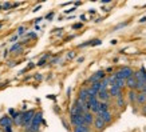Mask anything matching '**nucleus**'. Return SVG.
<instances>
[{
	"label": "nucleus",
	"instance_id": "obj_1",
	"mask_svg": "<svg viewBox=\"0 0 146 132\" xmlns=\"http://www.w3.org/2000/svg\"><path fill=\"white\" fill-rule=\"evenodd\" d=\"M43 121V114L42 112H38V114L34 115V119H32L30 127L27 128V132H38L40 124Z\"/></svg>",
	"mask_w": 146,
	"mask_h": 132
},
{
	"label": "nucleus",
	"instance_id": "obj_2",
	"mask_svg": "<svg viewBox=\"0 0 146 132\" xmlns=\"http://www.w3.org/2000/svg\"><path fill=\"white\" fill-rule=\"evenodd\" d=\"M145 72L146 71L142 68L141 71H138L134 74V77H135V81H137V85H135V89L138 91H143V88H145V84H146V80H145Z\"/></svg>",
	"mask_w": 146,
	"mask_h": 132
},
{
	"label": "nucleus",
	"instance_id": "obj_3",
	"mask_svg": "<svg viewBox=\"0 0 146 132\" xmlns=\"http://www.w3.org/2000/svg\"><path fill=\"white\" fill-rule=\"evenodd\" d=\"M133 75H134V72L130 67H123V68H121L117 74H114L115 77H119V79H125V80L129 79L130 76H133Z\"/></svg>",
	"mask_w": 146,
	"mask_h": 132
},
{
	"label": "nucleus",
	"instance_id": "obj_4",
	"mask_svg": "<svg viewBox=\"0 0 146 132\" xmlns=\"http://www.w3.org/2000/svg\"><path fill=\"white\" fill-rule=\"evenodd\" d=\"M34 115H35V111L34 110H30L24 112L23 114V119H22V125H24L26 128L30 127V124H31L32 119H34Z\"/></svg>",
	"mask_w": 146,
	"mask_h": 132
},
{
	"label": "nucleus",
	"instance_id": "obj_5",
	"mask_svg": "<svg viewBox=\"0 0 146 132\" xmlns=\"http://www.w3.org/2000/svg\"><path fill=\"white\" fill-rule=\"evenodd\" d=\"M86 106H87V110H91L93 112H97L98 107H99V100H98L97 96H90L86 101Z\"/></svg>",
	"mask_w": 146,
	"mask_h": 132
},
{
	"label": "nucleus",
	"instance_id": "obj_6",
	"mask_svg": "<svg viewBox=\"0 0 146 132\" xmlns=\"http://www.w3.org/2000/svg\"><path fill=\"white\" fill-rule=\"evenodd\" d=\"M0 125L4 128L7 132H12V129H11V127H12V119L9 116H3L0 119Z\"/></svg>",
	"mask_w": 146,
	"mask_h": 132
},
{
	"label": "nucleus",
	"instance_id": "obj_7",
	"mask_svg": "<svg viewBox=\"0 0 146 132\" xmlns=\"http://www.w3.org/2000/svg\"><path fill=\"white\" fill-rule=\"evenodd\" d=\"M105 77H106V76H105V72H103V71H98V72H95L94 75L90 76L89 81L91 84H93V83H98V81H102Z\"/></svg>",
	"mask_w": 146,
	"mask_h": 132
},
{
	"label": "nucleus",
	"instance_id": "obj_8",
	"mask_svg": "<svg viewBox=\"0 0 146 132\" xmlns=\"http://www.w3.org/2000/svg\"><path fill=\"white\" fill-rule=\"evenodd\" d=\"M71 123L74 124L75 127H78V125H84L83 124V115L82 114L71 115Z\"/></svg>",
	"mask_w": 146,
	"mask_h": 132
},
{
	"label": "nucleus",
	"instance_id": "obj_9",
	"mask_svg": "<svg viewBox=\"0 0 146 132\" xmlns=\"http://www.w3.org/2000/svg\"><path fill=\"white\" fill-rule=\"evenodd\" d=\"M109 93H110V96H114V97H118L119 95H122V89L119 87H117L114 83L109 85Z\"/></svg>",
	"mask_w": 146,
	"mask_h": 132
},
{
	"label": "nucleus",
	"instance_id": "obj_10",
	"mask_svg": "<svg viewBox=\"0 0 146 132\" xmlns=\"http://www.w3.org/2000/svg\"><path fill=\"white\" fill-rule=\"evenodd\" d=\"M87 99H89V88L83 87L82 89L79 91V97H78V100L83 101V103H86L87 101Z\"/></svg>",
	"mask_w": 146,
	"mask_h": 132
},
{
	"label": "nucleus",
	"instance_id": "obj_11",
	"mask_svg": "<svg viewBox=\"0 0 146 132\" xmlns=\"http://www.w3.org/2000/svg\"><path fill=\"white\" fill-rule=\"evenodd\" d=\"M97 97L103 103H107V100L110 99V93H109V89L107 91H99L97 95Z\"/></svg>",
	"mask_w": 146,
	"mask_h": 132
},
{
	"label": "nucleus",
	"instance_id": "obj_12",
	"mask_svg": "<svg viewBox=\"0 0 146 132\" xmlns=\"http://www.w3.org/2000/svg\"><path fill=\"white\" fill-rule=\"evenodd\" d=\"M98 118H101L103 120V123H110L111 121V114L110 111H105V112H101V114H98Z\"/></svg>",
	"mask_w": 146,
	"mask_h": 132
},
{
	"label": "nucleus",
	"instance_id": "obj_13",
	"mask_svg": "<svg viewBox=\"0 0 146 132\" xmlns=\"http://www.w3.org/2000/svg\"><path fill=\"white\" fill-rule=\"evenodd\" d=\"M94 123V116L90 112H86V114H83V124L84 125H91V124Z\"/></svg>",
	"mask_w": 146,
	"mask_h": 132
},
{
	"label": "nucleus",
	"instance_id": "obj_14",
	"mask_svg": "<svg viewBox=\"0 0 146 132\" xmlns=\"http://www.w3.org/2000/svg\"><path fill=\"white\" fill-rule=\"evenodd\" d=\"M126 85H127L130 89H135V85H137V81H135V77H134V75L133 76H130L129 79H126Z\"/></svg>",
	"mask_w": 146,
	"mask_h": 132
},
{
	"label": "nucleus",
	"instance_id": "obj_15",
	"mask_svg": "<svg viewBox=\"0 0 146 132\" xmlns=\"http://www.w3.org/2000/svg\"><path fill=\"white\" fill-rule=\"evenodd\" d=\"M94 127L97 128L98 131H101V129H103V127H105V123H103V120L101 119V118H95L94 119Z\"/></svg>",
	"mask_w": 146,
	"mask_h": 132
},
{
	"label": "nucleus",
	"instance_id": "obj_16",
	"mask_svg": "<svg viewBox=\"0 0 146 132\" xmlns=\"http://www.w3.org/2000/svg\"><path fill=\"white\" fill-rule=\"evenodd\" d=\"M135 101H138L139 104H145L146 103V93L142 91V92H139V93H137V100Z\"/></svg>",
	"mask_w": 146,
	"mask_h": 132
},
{
	"label": "nucleus",
	"instance_id": "obj_17",
	"mask_svg": "<svg viewBox=\"0 0 146 132\" xmlns=\"http://www.w3.org/2000/svg\"><path fill=\"white\" fill-rule=\"evenodd\" d=\"M105 111H109V104L103 103V101H99V107H98L97 114H101V112H105Z\"/></svg>",
	"mask_w": 146,
	"mask_h": 132
},
{
	"label": "nucleus",
	"instance_id": "obj_18",
	"mask_svg": "<svg viewBox=\"0 0 146 132\" xmlns=\"http://www.w3.org/2000/svg\"><path fill=\"white\" fill-rule=\"evenodd\" d=\"M74 132H90V128L87 125H78V127H75Z\"/></svg>",
	"mask_w": 146,
	"mask_h": 132
},
{
	"label": "nucleus",
	"instance_id": "obj_19",
	"mask_svg": "<svg viewBox=\"0 0 146 132\" xmlns=\"http://www.w3.org/2000/svg\"><path fill=\"white\" fill-rule=\"evenodd\" d=\"M129 99H130V101L133 103V101L137 100V92H134L133 89H130V92H129Z\"/></svg>",
	"mask_w": 146,
	"mask_h": 132
},
{
	"label": "nucleus",
	"instance_id": "obj_20",
	"mask_svg": "<svg viewBox=\"0 0 146 132\" xmlns=\"http://www.w3.org/2000/svg\"><path fill=\"white\" fill-rule=\"evenodd\" d=\"M20 48H22V44L18 43V44H15L13 47H11V49H9V52H15V51H19Z\"/></svg>",
	"mask_w": 146,
	"mask_h": 132
},
{
	"label": "nucleus",
	"instance_id": "obj_21",
	"mask_svg": "<svg viewBox=\"0 0 146 132\" xmlns=\"http://www.w3.org/2000/svg\"><path fill=\"white\" fill-rule=\"evenodd\" d=\"M117 99H118V106H119V107L123 106V95H119Z\"/></svg>",
	"mask_w": 146,
	"mask_h": 132
},
{
	"label": "nucleus",
	"instance_id": "obj_22",
	"mask_svg": "<svg viewBox=\"0 0 146 132\" xmlns=\"http://www.w3.org/2000/svg\"><path fill=\"white\" fill-rule=\"evenodd\" d=\"M47 57H48V55H46V56L43 57V59H42V60H40L39 63H38V66H43V64L46 63V60H47Z\"/></svg>",
	"mask_w": 146,
	"mask_h": 132
},
{
	"label": "nucleus",
	"instance_id": "obj_23",
	"mask_svg": "<svg viewBox=\"0 0 146 132\" xmlns=\"http://www.w3.org/2000/svg\"><path fill=\"white\" fill-rule=\"evenodd\" d=\"M26 32V28L24 27H19V30H18V35H23Z\"/></svg>",
	"mask_w": 146,
	"mask_h": 132
},
{
	"label": "nucleus",
	"instance_id": "obj_24",
	"mask_svg": "<svg viewBox=\"0 0 146 132\" xmlns=\"http://www.w3.org/2000/svg\"><path fill=\"white\" fill-rule=\"evenodd\" d=\"M80 27H82V24H75V26H74V28H80Z\"/></svg>",
	"mask_w": 146,
	"mask_h": 132
},
{
	"label": "nucleus",
	"instance_id": "obj_25",
	"mask_svg": "<svg viewBox=\"0 0 146 132\" xmlns=\"http://www.w3.org/2000/svg\"><path fill=\"white\" fill-rule=\"evenodd\" d=\"M16 39H18V35H16V36H13L12 39H11V41H15V40H16Z\"/></svg>",
	"mask_w": 146,
	"mask_h": 132
},
{
	"label": "nucleus",
	"instance_id": "obj_26",
	"mask_svg": "<svg viewBox=\"0 0 146 132\" xmlns=\"http://www.w3.org/2000/svg\"><path fill=\"white\" fill-rule=\"evenodd\" d=\"M0 27H1V26H0Z\"/></svg>",
	"mask_w": 146,
	"mask_h": 132
},
{
	"label": "nucleus",
	"instance_id": "obj_27",
	"mask_svg": "<svg viewBox=\"0 0 146 132\" xmlns=\"http://www.w3.org/2000/svg\"><path fill=\"white\" fill-rule=\"evenodd\" d=\"M0 132H1V131H0Z\"/></svg>",
	"mask_w": 146,
	"mask_h": 132
}]
</instances>
